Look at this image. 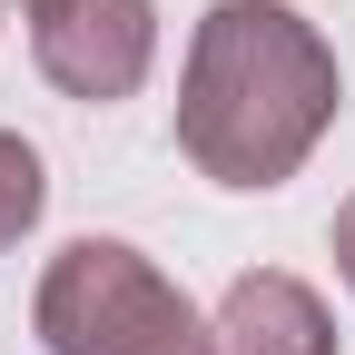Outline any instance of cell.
I'll list each match as a JSON object with an SVG mask.
<instances>
[{
    "instance_id": "5b68a950",
    "label": "cell",
    "mask_w": 355,
    "mask_h": 355,
    "mask_svg": "<svg viewBox=\"0 0 355 355\" xmlns=\"http://www.w3.org/2000/svg\"><path fill=\"white\" fill-rule=\"evenodd\" d=\"M40 217H50V168H40V148L20 128H0V257H10Z\"/></svg>"
},
{
    "instance_id": "52a82bcc",
    "label": "cell",
    "mask_w": 355,
    "mask_h": 355,
    "mask_svg": "<svg viewBox=\"0 0 355 355\" xmlns=\"http://www.w3.org/2000/svg\"><path fill=\"white\" fill-rule=\"evenodd\" d=\"M20 10H50V0H20Z\"/></svg>"
},
{
    "instance_id": "3957f363",
    "label": "cell",
    "mask_w": 355,
    "mask_h": 355,
    "mask_svg": "<svg viewBox=\"0 0 355 355\" xmlns=\"http://www.w3.org/2000/svg\"><path fill=\"white\" fill-rule=\"evenodd\" d=\"M30 60L79 109L139 99L158 69V0H50L30 10Z\"/></svg>"
},
{
    "instance_id": "8992f818",
    "label": "cell",
    "mask_w": 355,
    "mask_h": 355,
    "mask_svg": "<svg viewBox=\"0 0 355 355\" xmlns=\"http://www.w3.org/2000/svg\"><path fill=\"white\" fill-rule=\"evenodd\" d=\"M336 277H345V296H355V198L336 207Z\"/></svg>"
},
{
    "instance_id": "7a4b0ae2",
    "label": "cell",
    "mask_w": 355,
    "mask_h": 355,
    "mask_svg": "<svg viewBox=\"0 0 355 355\" xmlns=\"http://www.w3.org/2000/svg\"><path fill=\"white\" fill-rule=\"evenodd\" d=\"M30 336L50 355H207V316L128 237H69L30 286Z\"/></svg>"
},
{
    "instance_id": "6da1fadb",
    "label": "cell",
    "mask_w": 355,
    "mask_h": 355,
    "mask_svg": "<svg viewBox=\"0 0 355 355\" xmlns=\"http://www.w3.org/2000/svg\"><path fill=\"white\" fill-rule=\"evenodd\" d=\"M345 69L296 0H207L178 69V148L207 188L266 198L326 148Z\"/></svg>"
},
{
    "instance_id": "277c9868",
    "label": "cell",
    "mask_w": 355,
    "mask_h": 355,
    "mask_svg": "<svg viewBox=\"0 0 355 355\" xmlns=\"http://www.w3.org/2000/svg\"><path fill=\"white\" fill-rule=\"evenodd\" d=\"M207 355H336V316H326V296L306 277L247 266L207 316Z\"/></svg>"
}]
</instances>
